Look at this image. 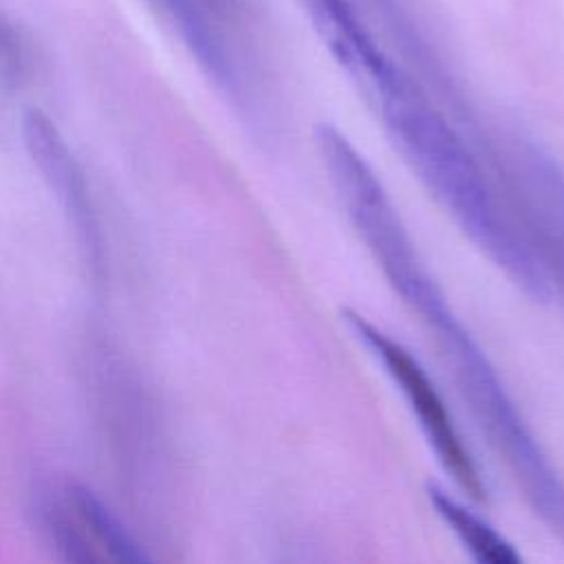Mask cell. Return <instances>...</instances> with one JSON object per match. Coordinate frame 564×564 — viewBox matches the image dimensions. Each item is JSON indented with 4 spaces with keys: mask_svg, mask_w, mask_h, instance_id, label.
<instances>
[{
    "mask_svg": "<svg viewBox=\"0 0 564 564\" xmlns=\"http://www.w3.org/2000/svg\"><path fill=\"white\" fill-rule=\"evenodd\" d=\"M22 139L29 150V156L42 172L51 192L66 209L77 240L84 249V258L90 264L93 273L99 275L104 262L101 231L90 203L84 172L79 170L66 139L40 108H29L22 115Z\"/></svg>",
    "mask_w": 564,
    "mask_h": 564,
    "instance_id": "obj_4",
    "label": "cell"
},
{
    "mask_svg": "<svg viewBox=\"0 0 564 564\" xmlns=\"http://www.w3.org/2000/svg\"><path fill=\"white\" fill-rule=\"evenodd\" d=\"M427 500L436 516L458 535L465 549L482 564H520L522 555L487 520L467 509L441 487H427Z\"/></svg>",
    "mask_w": 564,
    "mask_h": 564,
    "instance_id": "obj_5",
    "label": "cell"
},
{
    "mask_svg": "<svg viewBox=\"0 0 564 564\" xmlns=\"http://www.w3.org/2000/svg\"><path fill=\"white\" fill-rule=\"evenodd\" d=\"M350 82L381 117L397 152L467 238L529 295L546 297L538 258L505 218L467 143L416 79L381 51Z\"/></svg>",
    "mask_w": 564,
    "mask_h": 564,
    "instance_id": "obj_1",
    "label": "cell"
},
{
    "mask_svg": "<svg viewBox=\"0 0 564 564\" xmlns=\"http://www.w3.org/2000/svg\"><path fill=\"white\" fill-rule=\"evenodd\" d=\"M42 527L66 562H145L117 516L88 487L68 482L42 502Z\"/></svg>",
    "mask_w": 564,
    "mask_h": 564,
    "instance_id": "obj_3",
    "label": "cell"
},
{
    "mask_svg": "<svg viewBox=\"0 0 564 564\" xmlns=\"http://www.w3.org/2000/svg\"><path fill=\"white\" fill-rule=\"evenodd\" d=\"M0 66L2 68H15L20 66V46L13 35V31L0 22Z\"/></svg>",
    "mask_w": 564,
    "mask_h": 564,
    "instance_id": "obj_6",
    "label": "cell"
},
{
    "mask_svg": "<svg viewBox=\"0 0 564 564\" xmlns=\"http://www.w3.org/2000/svg\"><path fill=\"white\" fill-rule=\"evenodd\" d=\"M341 315L352 337L370 350V355L386 368V372L403 392L443 469L474 500H485L487 487L482 482L478 465L467 449L458 427L454 425L445 401L441 399L436 386L432 383L419 359L401 341L392 339L364 315L350 308H346Z\"/></svg>",
    "mask_w": 564,
    "mask_h": 564,
    "instance_id": "obj_2",
    "label": "cell"
}]
</instances>
